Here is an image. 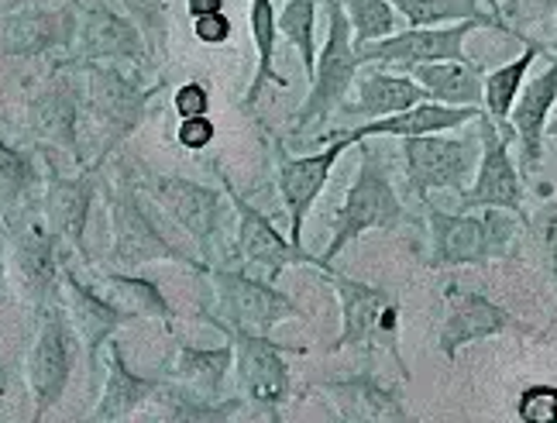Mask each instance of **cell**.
Masks as SVG:
<instances>
[{
    "label": "cell",
    "mask_w": 557,
    "mask_h": 423,
    "mask_svg": "<svg viewBox=\"0 0 557 423\" xmlns=\"http://www.w3.org/2000/svg\"><path fill=\"white\" fill-rule=\"evenodd\" d=\"M148 94L135 90L117 70L90 66V103L100 124L111 128V135H127L138 124Z\"/></svg>",
    "instance_id": "44dd1931"
},
{
    "label": "cell",
    "mask_w": 557,
    "mask_h": 423,
    "mask_svg": "<svg viewBox=\"0 0 557 423\" xmlns=\"http://www.w3.org/2000/svg\"><path fill=\"white\" fill-rule=\"evenodd\" d=\"M355 90H358V100L355 103H345V114H358V117H389V114H399V111H410L417 103L431 100L426 90L413 76H403V73H389L382 66H372L366 70L358 79H355Z\"/></svg>",
    "instance_id": "e0dca14e"
},
{
    "label": "cell",
    "mask_w": 557,
    "mask_h": 423,
    "mask_svg": "<svg viewBox=\"0 0 557 423\" xmlns=\"http://www.w3.org/2000/svg\"><path fill=\"white\" fill-rule=\"evenodd\" d=\"M485 28L479 21H455V25H437V28H406V32H393L379 41H369V46L355 49L361 66H393V70H417L426 66V62H455V59H468L465 55V38Z\"/></svg>",
    "instance_id": "8992f818"
},
{
    "label": "cell",
    "mask_w": 557,
    "mask_h": 423,
    "mask_svg": "<svg viewBox=\"0 0 557 423\" xmlns=\"http://www.w3.org/2000/svg\"><path fill=\"white\" fill-rule=\"evenodd\" d=\"M324 4H327V41H324V52L317 55V70L310 76V94L296 114L293 132H307L313 124L327 121L331 111L345 108L348 94L358 79V70H361L345 0H324Z\"/></svg>",
    "instance_id": "6da1fadb"
},
{
    "label": "cell",
    "mask_w": 557,
    "mask_h": 423,
    "mask_svg": "<svg viewBox=\"0 0 557 423\" xmlns=\"http://www.w3.org/2000/svg\"><path fill=\"white\" fill-rule=\"evenodd\" d=\"M32 128L38 138L55 141V145H66L73 148V135H76V108L73 100L62 94V90H49L35 100L32 108Z\"/></svg>",
    "instance_id": "d6a6232c"
},
{
    "label": "cell",
    "mask_w": 557,
    "mask_h": 423,
    "mask_svg": "<svg viewBox=\"0 0 557 423\" xmlns=\"http://www.w3.org/2000/svg\"><path fill=\"white\" fill-rule=\"evenodd\" d=\"M213 138V124H210V117L203 114V117H183L180 121V145H186V148H203L207 141Z\"/></svg>",
    "instance_id": "60d3db41"
},
{
    "label": "cell",
    "mask_w": 557,
    "mask_h": 423,
    "mask_svg": "<svg viewBox=\"0 0 557 423\" xmlns=\"http://www.w3.org/2000/svg\"><path fill=\"white\" fill-rule=\"evenodd\" d=\"M345 11L355 32V49L396 32V8L389 0H345Z\"/></svg>",
    "instance_id": "e575fe53"
},
{
    "label": "cell",
    "mask_w": 557,
    "mask_h": 423,
    "mask_svg": "<svg viewBox=\"0 0 557 423\" xmlns=\"http://www.w3.org/2000/svg\"><path fill=\"white\" fill-rule=\"evenodd\" d=\"M4 4L14 11V8H25V4H41V0H4Z\"/></svg>",
    "instance_id": "bcb514c9"
},
{
    "label": "cell",
    "mask_w": 557,
    "mask_h": 423,
    "mask_svg": "<svg viewBox=\"0 0 557 423\" xmlns=\"http://www.w3.org/2000/svg\"><path fill=\"white\" fill-rule=\"evenodd\" d=\"M479 128H482V162H479V176L475 186H468L461 194V210H509V214H523V183L517 165L509 159V145L506 135L496 128L485 111L479 114Z\"/></svg>",
    "instance_id": "30bf717a"
},
{
    "label": "cell",
    "mask_w": 557,
    "mask_h": 423,
    "mask_svg": "<svg viewBox=\"0 0 557 423\" xmlns=\"http://www.w3.org/2000/svg\"><path fill=\"white\" fill-rule=\"evenodd\" d=\"M8 276L11 286L17 289L21 300L41 303L55 286V259H52V245L41 231L28 227L11 241L8 248Z\"/></svg>",
    "instance_id": "d6986e66"
},
{
    "label": "cell",
    "mask_w": 557,
    "mask_h": 423,
    "mask_svg": "<svg viewBox=\"0 0 557 423\" xmlns=\"http://www.w3.org/2000/svg\"><path fill=\"white\" fill-rule=\"evenodd\" d=\"M324 396L337 407L345 423H396L403 413L396 399L379 389L372 378H348V383H324Z\"/></svg>",
    "instance_id": "d4e9b609"
},
{
    "label": "cell",
    "mask_w": 557,
    "mask_h": 423,
    "mask_svg": "<svg viewBox=\"0 0 557 423\" xmlns=\"http://www.w3.org/2000/svg\"><path fill=\"white\" fill-rule=\"evenodd\" d=\"M389 4L410 21V28H437L455 25V21H479L485 28H499V21L492 17L479 0H389Z\"/></svg>",
    "instance_id": "83f0119b"
},
{
    "label": "cell",
    "mask_w": 557,
    "mask_h": 423,
    "mask_svg": "<svg viewBox=\"0 0 557 423\" xmlns=\"http://www.w3.org/2000/svg\"><path fill=\"white\" fill-rule=\"evenodd\" d=\"M66 378H70V354H66V341H62V327L55 316H46V324L38 327V337L28 354V383L38 399V410H46L62 393Z\"/></svg>",
    "instance_id": "7402d4cb"
},
{
    "label": "cell",
    "mask_w": 557,
    "mask_h": 423,
    "mask_svg": "<svg viewBox=\"0 0 557 423\" xmlns=\"http://www.w3.org/2000/svg\"><path fill=\"white\" fill-rule=\"evenodd\" d=\"M76 38V17L66 8L25 4L0 21V52L8 55H41L62 41Z\"/></svg>",
    "instance_id": "7c38bea8"
},
{
    "label": "cell",
    "mask_w": 557,
    "mask_h": 423,
    "mask_svg": "<svg viewBox=\"0 0 557 423\" xmlns=\"http://www.w3.org/2000/svg\"><path fill=\"white\" fill-rule=\"evenodd\" d=\"M554 100H557V59L537 79L527 83V87L520 90V97H517V103H512V114H509L512 117V132L520 135L527 165H537L541 155H544V124H547Z\"/></svg>",
    "instance_id": "ffe728a7"
},
{
    "label": "cell",
    "mask_w": 557,
    "mask_h": 423,
    "mask_svg": "<svg viewBox=\"0 0 557 423\" xmlns=\"http://www.w3.org/2000/svg\"><path fill=\"white\" fill-rule=\"evenodd\" d=\"M87 210H90V183L87 179H55L52 176L49 194H46V217L62 238L79 245L83 224H87Z\"/></svg>",
    "instance_id": "f1b7e54d"
},
{
    "label": "cell",
    "mask_w": 557,
    "mask_h": 423,
    "mask_svg": "<svg viewBox=\"0 0 557 423\" xmlns=\"http://www.w3.org/2000/svg\"><path fill=\"white\" fill-rule=\"evenodd\" d=\"M547 251H550V265H554V279H557V217L547 227Z\"/></svg>",
    "instance_id": "f6af8a7d"
},
{
    "label": "cell",
    "mask_w": 557,
    "mask_h": 423,
    "mask_svg": "<svg viewBox=\"0 0 557 423\" xmlns=\"http://www.w3.org/2000/svg\"><path fill=\"white\" fill-rule=\"evenodd\" d=\"M520 420L523 423H557V389L530 386L520 396Z\"/></svg>",
    "instance_id": "74e56055"
},
{
    "label": "cell",
    "mask_w": 557,
    "mask_h": 423,
    "mask_svg": "<svg viewBox=\"0 0 557 423\" xmlns=\"http://www.w3.org/2000/svg\"><path fill=\"white\" fill-rule=\"evenodd\" d=\"M517 221L509 210L488 207L482 217L471 214H441L431 210V248L434 265H482L492 256H509L517 241Z\"/></svg>",
    "instance_id": "3957f363"
},
{
    "label": "cell",
    "mask_w": 557,
    "mask_h": 423,
    "mask_svg": "<svg viewBox=\"0 0 557 423\" xmlns=\"http://www.w3.org/2000/svg\"><path fill=\"white\" fill-rule=\"evenodd\" d=\"M503 14H512V17H547V14H557V0H509V4H503Z\"/></svg>",
    "instance_id": "b9f144b4"
},
{
    "label": "cell",
    "mask_w": 557,
    "mask_h": 423,
    "mask_svg": "<svg viewBox=\"0 0 557 423\" xmlns=\"http://www.w3.org/2000/svg\"><path fill=\"white\" fill-rule=\"evenodd\" d=\"M509 324H512L509 313L499 310L492 300H485V296L451 289V293H447V321H444V331H441V351L447 358H455V351L461 345L499 334Z\"/></svg>",
    "instance_id": "2e32d148"
},
{
    "label": "cell",
    "mask_w": 557,
    "mask_h": 423,
    "mask_svg": "<svg viewBox=\"0 0 557 423\" xmlns=\"http://www.w3.org/2000/svg\"><path fill=\"white\" fill-rule=\"evenodd\" d=\"M324 148H317L313 155H289L286 145L272 138L275 148V186L278 197H283V207L289 214V241L304 248V221L310 214V207L317 203V197L324 194V186L331 179V169L337 165L341 152L351 145L345 138V132H334L327 138Z\"/></svg>",
    "instance_id": "277c9868"
},
{
    "label": "cell",
    "mask_w": 557,
    "mask_h": 423,
    "mask_svg": "<svg viewBox=\"0 0 557 423\" xmlns=\"http://www.w3.org/2000/svg\"><path fill=\"white\" fill-rule=\"evenodd\" d=\"M234 365V348H183L176 358V378L186 383L193 393L213 396L221 389L227 369Z\"/></svg>",
    "instance_id": "f546056e"
},
{
    "label": "cell",
    "mask_w": 557,
    "mask_h": 423,
    "mask_svg": "<svg viewBox=\"0 0 557 423\" xmlns=\"http://www.w3.org/2000/svg\"><path fill=\"white\" fill-rule=\"evenodd\" d=\"M148 396V383H141L138 375H132L121 362V351L111 345L107 351V386H103V399H100V420H114L132 413L141 399Z\"/></svg>",
    "instance_id": "1f68e13d"
},
{
    "label": "cell",
    "mask_w": 557,
    "mask_h": 423,
    "mask_svg": "<svg viewBox=\"0 0 557 423\" xmlns=\"http://www.w3.org/2000/svg\"><path fill=\"white\" fill-rule=\"evenodd\" d=\"M482 108H451V103H437V100H423L410 111H399L389 117H375L369 124H358V128L345 132V138L351 145L366 141V138H382V135H393V138H423V135H441V132H451L461 128L468 121H479Z\"/></svg>",
    "instance_id": "5bb4252c"
},
{
    "label": "cell",
    "mask_w": 557,
    "mask_h": 423,
    "mask_svg": "<svg viewBox=\"0 0 557 423\" xmlns=\"http://www.w3.org/2000/svg\"><path fill=\"white\" fill-rule=\"evenodd\" d=\"M210 108V94L203 83H183L176 90V111L180 117H203Z\"/></svg>",
    "instance_id": "ab89813d"
},
{
    "label": "cell",
    "mask_w": 557,
    "mask_h": 423,
    "mask_svg": "<svg viewBox=\"0 0 557 423\" xmlns=\"http://www.w3.org/2000/svg\"><path fill=\"white\" fill-rule=\"evenodd\" d=\"M111 221H114V259L124 265H141L152 259H173L183 262L176 248H169L165 238L141 214V207L132 197H114L111 200Z\"/></svg>",
    "instance_id": "ac0fdd59"
},
{
    "label": "cell",
    "mask_w": 557,
    "mask_h": 423,
    "mask_svg": "<svg viewBox=\"0 0 557 423\" xmlns=\"http://www.w3.org/2000/svg\"><path fill=\"white\" fill-rule=\"evenodd\" d=\"M213 289H218V303L227 316V327L234 331L269 337L275 324L289 321V316H304L293 296L278 293L265 279L248 276V272H213Z\"/></svg>",
    "instance_id": "9c48e42d"
},
{
    "label": "cell",
    "mask_w": 557,
    "mask_h": 423,
    "mask_svg": "<svg viewBox=\"0 0 557 423\" xmlns=\"http://www.w3.org/2000/svg\"><path fill=\"white\" fill-rule=\"evenodd\" d=\"M189 17H203V14H218L224 11V0H186Z\"/></svg>",
    "instance_id": "7bdbcfd3"
},
{
    "label": "cell",
    "mask_w": 557,
    "mask_h": 423,
    "mask_svg": "<svg viewBox=\"0 0 557 423\" xmlns=\"http://www.w3.org/2000/svg\"><path fill=\"white\" fill-rule=\"evenodd\" d=\"M544 52L541 41H527V52L520 59L506 62V66L492 70L485 76V114L496 121V128L503 135H509V114H512V103H517L520 90H523V79L527 70L533 66V59Z\"/></svg>",
    "instance_id": "4316f807"
},
{
    "label": "cell",
    "mask_w": 557,
    "mask_h": 423,
    "mask_svg": "<svg viewBox=\"0 0 557 423\" xmlns=\"http://www.w3.org/2000/svg\"><path fill=\"white\" fill-rule=\"evenodd\" d=\"M248 28H251L255 59H259V66H255V76H251V87L245 94V103H255L265 83H275V87H289L286 76L275 73V38H278L275 0H248Z\"/></svg>",
    "instance_id": "484cf974"
},
{
    "label": "cell",
    "mask_w": 557,
    "mask_h": 423,
    "mask_svg": "<svg viewBox=\"0 0 557 423\" xmlns=\"http://www.w3.org/2000/svg\"><path fill=\"white\" fill-rule=\"evenodd\" d=\"M479 4L499 21V28H503V32H509V21H506V14H503V0H479Z\"/></svg>",
    "instance_id": "ee69618b"
},
{
    "label": "cell",
    "mask_w": 557,
    "mask_h": 423,
    "mask_svg": "<svg viewBox=\"0 0 557 423\" xmlns=\"http://www.w3.org/2000/svg\"><path fill=\"white\" fill-rule=\"evenodd\" d=\"M403 162L410 189L426 200L431 189H468V176L479 173V145L468 138L423 135L403 141Z\"/></svg>",
    "instance_id": "52a82bcc"
},
{
    "label": "cell",
    "mask_w": 557,
    "mask_h": 423,
    "mask_svg": "<svg viewBox=\"0 0 557 423\" xmlns=\"http://www.w3.org/2000/svg\"><path fill=\"white\" fill-rule=\"evenodd\" d=\"M32 183V165L25 155L0 141V200H17Z\"/></svg>",
    "instance_id": "8d00e7d4"
},
{
    "label": "cell",
    "mask_w": 557,
    "mask_h": 423,
    "mask_svg": "<svg viewBox=\"0 0 557 423\" xmlns=\"http://www.w3.org/2000/svg\"><path fill=\"white\" fill-rule=\"evenodd\" d=\"M103 300L121 313H141V316H169V303L162 293L145 279L127 276H107L103 279Z\"/></svg>",
    "instance_id": "836d02e7"
},
{
    "label": "cell",
    "mask_w": 557,
    "mask_h": 423,
    "mask_svg": "<svg viewBox=\"0 0 557 423\" xmlns=\"http://www.w3.org/2000/svg\"><path fill=\"white\" fill-rule=\"evenodd\" d=\"M331 289L337 293L341 303V337L334 341V351L341 348H375L385 345L393 354L396 351V303L389 300V293L341 276V272H324Z\"/></svg>",
    "instance_id": "5b68a950"
},
{
    "label": "cell",
    "mask_w": 557,
    "mask_h": 423,
    "mask_svg": "<svg viewBox=\"0 0 557 423\" xmlns=\"http://www.w3.org/2000/svg\"><path fill=\"white\" fill-rule=\"evenodd\" d=\"M227 334L234 341V369H238L242 389L255 403H262L269 410L286 403L289 396V365L283 362L286 348L262 334H248L234 327H227Z\"/></svg>",
    "instance_id": "8fae6325"
},
{
    "label": "cell",
    "mask_w": 557,
    "mask_h": 423,
    "mask_svg": "<svg viewBox=\"0 0 557 423\" xmlns=\"http://www.w3.org/2000/svg\"><path fill=\"white\" fill-rule=\"evenodd\" d=\"M124 14L135 21L145 46L152 52H165V38H169V8L165 0H121Z\"/></svg>",
    "instance_id": "d590c367"
},
{
    "label": "cell",
    "mask_w": 557,
    "mask_h": 423,
    "mask_svg": "<svg viewBox=\"0 0 557 423\" xmlns=\"http://www.w3.org/2000/svg\"><path fill=\"white\" fill-rule=\"evenodd\" d=\"M59 289H62V303H66V313H70V321H73V331L79 334V341L87 345V351L94 354L107 341V334H111L121 324L124 313L114 310L94 289L76 283L73 276H59Z\"/></svg>",
    "instance_id": "cb8c5ba5"
},
{
    "label": "cell",
    "mask_w": 557,
    "mask_h": 423,
    "mask_svg": "<svg viewBox=\"0 0 557 423\" xmlns=\"http://www.w3.org/2000/svg\"><path fill=\"white\" fill-rule=\"evenodd\" d=\"M275 25L278 35H286L299 49L307 76L317 70V0H283L275 8Z\"/></svg>",
    "instance_id": "4dcf8cb0"
},
{
    "label": "cell",
    "mask_w": 557,
    "mask_h": 423,
    "mask_svg": "<svg viewBox=\"0 0 557 423\" xmlns=\"http://www.w3.org/2000/svg\"><path fill=\"white\" fill-rule=\"evenodd\" d=\"M152 194L203 248L213 241L221 227V197L213 189L180 176H156Z\"/></svg>",
    "instance_id": "9a60e30c"
},
{
    "label": "cell",
    "mask_w": 557,
    "mask_h": 423,
    "mask_svg": "<svg viewBox=\"0 0 557 423\" xmlns=\"http://www.w3.org/2000/svg\"><path fill=\"white\" fill-rule=\"evenodd\" d=\"M224 189L231 197L234 214H238V251L248 265V276L272 283V279L283 276L289 265H313L320 272H327L324 259H317L299 245L286 241L262 210H255L242 194H234V186L227 179H224Z\"/></svg>",
    "instance_id": "ba28073f"
},
{
    "label": "cell",
    "mask_w": 557,
    "mask_h": 423,
    "mask_svg": "<svg viewBox=\"0 0 557 423\" xmlns=\"http://www.w3.org/2000/svg\"><path fill=\"white\" fill-rule=\"evenodd\" d=\"M76 49L87 59H141L148 52L138 25L107 4H87L76 17Z\"/></svg>",
    "instance_id": "4fadbf2b"
},
{
    "label": "cell",
    "mask_w": 557,
    "mask_h": 423,
    "mask_svg": "<svg viewBox=\"0 0 557 423\" xmlns=\"http://www.w3.org/2000/svg\"><path fill=\"white\" fill-rule=\"evenodd\" d=\"M554 49H557V41H554Z\"/></svg>",
    "instance_id": "7dc6e473"
},
{
    "label": "cell",
    "mask_w": 557,
    "mask_h": 423,
    "mask_svg": "<svg viewBox=\"0 0 557 423\" xmlns=\"http://www.w3.org/2000/svg\"><path fill=\"white\" fill-rule=\"evenodd\" d=\"M410 76L426 90V97L437 103H451V108H479L485 100V79L479 66L468 59L455 62H426V66L410 70Z\"/></svg>",
    "instance_id": "603a6c76"
},
{
    "label": "cell",
    "mask_w": 557,
    "mask_h": 423,
    "mask_svg": "<svg viewBox=\"0 0 557 423\" xmlns=\"http://www.w3.org/2000/svg\"><path fill=\"white\" fill-rule=\"evenodd\" d=\"M403 221H406V210H403L396 189L389 183V173H385V162L379 159V152H372L369 145H361L358 176L348 189L345 203H341V210H337L334 238L320 259H324L327 272H334L331 265L348 241H355L358 235H366V231H372V227L396 231V227H403Z\"/></svg>",
    "instance_id": "7a4b0ae2"
},
{
    "label": "cell",
    "mask_w": 557,
    "mask_h": 423,
    "mask_svg": "<svg viewBox=\"0 0 557 423\" xmlns=\"http://www.w3.org/2000/svg\"><path fill=\"white\" fill-rule=\"evenodd\" d=\"M231 32H234V25H231V17L224 11L193 17V35H197L200 41H207V46H224V41L231 38Z\"/></svg>",
    "instance_id": "f35d334b"
}]
</instances>
